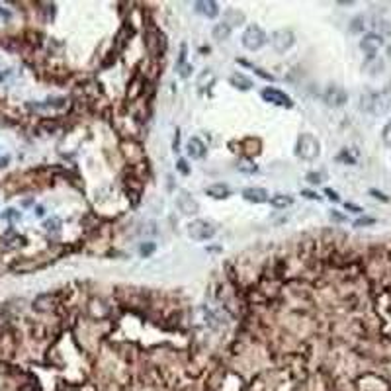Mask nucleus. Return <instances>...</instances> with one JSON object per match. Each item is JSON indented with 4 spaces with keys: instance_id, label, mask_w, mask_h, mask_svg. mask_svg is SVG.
Returning a JSON list of instances; mask_svg holds the SVG:
<instances>
[{
    "instance_id": "nucleus-1",
    "label": "nucleus",
    "mask_w": 391,
    "mask_h": 391,
    "mask_svg": "<svg viewBox=\"0 0 391 391\" xmlns=\"http://www.w3.org/2000/svg\"><path fill=\"white\" fill-rule=\"evenodd\" d=\"M330 317L254 327L227 358L233 391H391V241L330 245Z\"/></svg>"
},
{
    "instance_id": "nucleus-2",
    "label": "nucleus",
    "mask_w": 391,
    "mask_h": 391,
    "mask_svg": "<svg viewBox=\"0 0 391 391\" xmlns=\"http://www.w3.org/2000/svg\"><path fill=\"white\" fill-rule=\"evenodd\" d=\"M360 110L371 116H383L389 112V100L379 92H366L360 98Z\"/></svg>"
},
{
    "instance_id": "nucleus-3",
    "label": "nucleus",
    "mask_w": 391,
    "mask_h": 391,
    "mask_svg": "<svg viewBox=\"0 0 391 391\" xmlns=\"http://www.w3.org/2000/svg\"><path fill=\"white\" fill-rule=\"evenodd\" d=\"M295 155L301 161H315L321 155V143L313 133H301L297 137V145H295Z\"/></svg>"
},
{
    "instance_id": "nucleus-4",
    "label": "nucleus",
    "mask_w": 391,
    "mask_h": 391,
    "mask_svg": "<svg viewBox=\"0 0 391 391\" xmlns=\"http://www.w3.org/2000/svg\"><path fill=\"white\" fill-rule=\"evenodd\" d=\"M145 43H147V51L153 57H161L163 53H166V38L163 36V32L159 28H155V26L147 28Z\"/></svg>"
},
{
    "instance_id": "nucleus-5",
    "label": "nucleus",
    "mask_w": 391,
    "mask_h": 391,
    "mask_svg": "<svg viewBox=\"0 0 391 391\" xmlns=\"http://www.w3.org/2000/svg\"><path fill=\"white\" fill-rule=\"evenodd\" d=\"M186 231H188V235H190L192 241L204 243V241H209V239L215 237V231L217 229H215V225H211L209 221H206V219H196V221L188 223Z\"/></svg>"
},
{
    "instance_id": "nucleus-6",
    "label": "nucleus",
    "mask_w": 391,
    "mask_h": 391,
    "mask_svg": "<svg viewBox=\"0 0 391 391\" xmlns=\"http://www.w3.org/2000/svg\"><path fill=\"white\" fill-rule=\"evenodd\" d=\"M266 40V32L260 26H256V24L247 26V30H245V34L241 38V42H243V45L247 47L248 51H258L260 47H264Z\"/></svg>"
},
{
    "instance_id": "nucleus-7",
    "label": "nucleus",
    "mask_w": 391,
    "mask_h": 391,
    "mask_svg": "<svg viewBox=\"0 0 391 391\" xmlns=\"http://www.w3.org/2000/svg\"><path fill=\"white\" fill-rule=\"evenodd\" d=\"M270 42H272V47H274L276 53H286V51H289V49L293 47L295 36H293L291 30H276V32L272 34Z\"/></svg>"
},
{
    "instance_id": "nucleus-8",
    "label": "nucleus",
    "mask_w": 391,
    "mask_h": 391,
    "mask_svg": "<svg viewBox=\"0 0 391 391\" xmlns=\"http://www.w3.org/2000/svg\"><path fill=\"white\" fill-rule=\"evenodd\" d=\"M323 100H325V104L330 106V108H340V106L346 104L348 94H346L344 88H340V86H336V84H330L329 88L325 90V94H323Z\"/></svg>"
},
{
    "instance_id": "nucleus-9",
    "label": "nucleus",
    "mask_w": 391,
    "mask_h": 391,
    "mask_svg": "<svg viewBox=\"0 0 391 391\" xmlns=\"http://www.w3.org/2000/svg\"><path fill=\"white\" fill-rule=\"evenodd\" d=\"M262 98L270 104H276V106H282V108H293V102L286 92H282L280 88H274V86H268L262 90Z\"/></svg>"
},
{
    "instance_id": "nucleus-10",
    "label": "nucleus",
    "mask_w": 391,
    "mask_h": 391,
    "mask_svg": "<svg viewBox=\"0 0 391 391\" xmlns=\"http://www.w3.org/2000/svg\"><path fill=\"white\" fill-rule=\"evenodd\" d=\"M381 47H383V38L377 36V34H368V36H364L362 42H360V49L364 51V55H366L368 59H373L375 53H377Z\"/></svg>"
},
{
    "instance_id": "nucleus-11",
    "label": "nucleus",
    "mask_w": 391,
    "mask_h": 391,
    "mask_svg": "<svg viewBox=\"0 0 391 391\" xmlns=\"http://www.w3.org/2000/svg\"><path fill=\"white\" fill-rule=\"evenodd\" d=\"M176 207H178L184 215H196L198 209H200L196 198H194L192 194H188V192H180V194L176 196Z\"/></svg>"
},
{
    "instance_id": "nucleus-12",
    "label": "nucleus",
    "mask_w": 391,
    "mask_h": 391,
    "mask_svg": "<svg viewBox=\"0 0 391 391\" xmlns=\"http://www.w3.org/2000/svg\"><path fill=\"white\" fill-rule=\"evenodd\" d=\"M122 153H124V157H127L133 163V166L137 163H143V149L137 141H124L122 143Z\"/></svg>"
},
{
    "instance_id": "nucleus-13",
    "label": "nucleus",
    "mask_w": 391,
    "mask_h": 391,
    "mask_svg": "<svg viewBox=\"0 0 391 391\" xmlns=\"http://www.w3.org/2000/svg\"><path fill=\"white\" fill-rule=\"evenodd\" d=\"M241 194H243V198L247 202H250V204H264V202H268V192L264 188H258V186L245 188Z\"/></svg>"
},
{
    "instance_id": "nucleus-14",
    "label": "nucleus",
    "mask_w": 391,
    "mask_h": 391,
    "mask_svg": "<svg viewBox=\"0 0 391 391\" xmlns=\"http://www.w3.org/2000/svg\"><path fill=\"white\" fill-rule=\"evenodd\" d=\"M194 8H196V12H200L206 18H217V14H219V6L213 0H200V2H196Z\"/></svg>"
},
{
    "instance_id": "nucleus-15",
    "label": "nucleus",
    "mask_w": 391,
    "mask_h": 391,
    "mask_svg": "<svg viewBox=\"0 0 391 391\" xmlns=\"http://www.w3.org/2000/svg\"><path fill=\"white\" fill-rule=\"evenodd\" d=\"M241 149H243L245 159H250V161H252V157H256V155L260 153L262 143H260V139H256V137H248V139H245V141L241 143Z\"/></svg>"
},
{
    "instance_id": "nucleus-16",
    "label": "nucleus",
    "mask_w": 391,
    "mask_h": 391,
    "mask_svg": "<svg viewBox=\"0 0 391 391\" xmlns=\"http://www.w3.org/2000/svg\"><path fill=\"white\" fill-rule=\"evenodd\" d=\"M188 155L192 157V159H204L206 157V153H207V149H206V145H204V141L200 139V137H192L190 141H188Z\"/></svg>"
},
{
    "instance_id": "nucleus-17",
    "label": "nucleus",
    "mask_w": 391,
    "mask_h": 391,
    "mask_svg": "<svg viewBox=\"0 0 391 391\" xmlns=\"http://www.w3.org/2000/svg\"><path fill=\"white\" fill-rule=\"evenodd\" d=\"M206 194L209 198H213V200H225L231 196V190H229V186L227 184H221V182H217V184H211L209 188L206 190Z\"/></svg>"
},
{
    "instance_id": "nucleus-18",
    "label": "nucleus",
    "mask_w": 391,
    "mask_h": 391,
    "mask_svg": "<svg viewBox=\"0 0 391 391\" xmlns=\"http://www.w3.org/2000/svg\"><path fill=\"white\" fill-rule=\"evenodd\" d=\"M133 34H135L133 26H131L129 22H125L124 26H122V30H120V34H118V38H116V49H122V45L127 43V40H129Z\"/></svg>"
},
{
    "instance_id": "nucleus-19",
    "label": "nucleus",
    "mask_w": 391,
    "mask_h": 391,
    "mask_svg": "<svg viewBox=\"0 0 391 391\" xmlns=\"http://www.w3.org/2000/svg\"><path fill=\"white\" fill-rule=\"evenodd\" d=\"M229 83L233 84L237 90H250L252 88V81L247 79L245 75H239V73H233L231 79H229Z\"/></svg>"
},
{
    "instance_id": "nucleus-20",
    "label": "nucleus",
    "mask_w": 391,
    "mask_h": 391,
    "mask_svg": "<svg viewBox=\"0 0 391 391\" xmlns=\"http://www.w3.org/2000/svg\"><path fill=\"white\" fill-rule=\"evenodd\" d=\"M293 204V198L288 196V194H276L270 198V206L276 207V209H284V207H289Z\"/></svg>"
},
{
    "instance_id": "nucleus-21",
    "label": "nucleus",
    "mask_w": 391,
    "mask_h": 391,
    "mask_svg": "<svg viewBox=\"0 0 391 391\" xmlns=\"http://www.w3.org/2000/svg\"><path fill=\"white\" fill-rule=\"evenodd\" d=\"M243 22H245V14L241 12V10H235V8H231V10H227V26L229 28H233V26H243Z\"/></svg>"
},
{
    "instance_id": "nucleus-22",
    "label": "nucleus",
    "mask_w": 391,
    "mask_h": 391,
    "mask_svg": "<svg viewBox=\"0 0 391 391\" xmlns=\"http://www.w3.org/2000/svg\"><path fill=\"white\" fill-rule=\"evenodd\" d=\"M237 170H241L243 174H256L258 172V166L256 163H252L250 159H241V161H237Z\"/></svg>"
},
{
    "instance_id": "nucleus-23",
    "label": "nucleus",
    "mask_w": 391,
    "mask_h": 391,
    "mask_svg": "<svg viewBox=\"0 0 391 391\" xmlns=\"http://www.w3.org/2000/svg\"><path fill=\"white\" fill-rule=\"evenodd\" d=\"M211 34H213V40H217V42H225L227 38L231 36V28H229L225 22H223V24H217V26L213 28V32H211Z\"/></svg>"
},
{
    "instance_id": "nucleus-24",
    "label": "nucleus",
    "mask_w": 391,
    "mask_h": 391,
    "mask_svg": "<svg viewBox=\"0 0 391 391\" xmlns=\"http://www.w3.org/2000/svg\"><path fill=\"white\" fill-rule=\"evenodd\" d=\"M364 30H366V20H364V16H356V18H352V22H350V34H352V36L362 34Z\"/></svg>"
},
{
    "instance_id": "nucleus-25",
    "label": "nucleus",
    "mask_w": 391,
    "mask_h": 391,
    "mask_svg": "<svg viewBox=\"0 0 391 391\" xmlns=\"http://www.w3.org/2000/svg\"><path fill=\"white\" fill-rule=\"evenodd\" d=\"M373 30L377 32V36H391V22L387 20H375L373 22Z\"/></svg>"
},
{
    "instance_id": "nucleus-26",
    "label": "nucleus",
    "mask_w": 391,
    "mask_h": 391,
    "mask_svg": "<svg viewBox=\"0 0 391 391\" xmlns=\"http://www.w3.org/2000/svg\"><path fill=\"white\" fill-rule=\"evenodd\" d=\"M305 180L311 184H323V182H327V174L323 170H313L305 176Z\"/></svg>"
},
{
    "instance_id": "nucleus-27",
    "label": "nucleus",
    "mask_w": 391,
    "mask_h": 391,
    "mask_svg": "<svg viewBox=\"0 0 391 391\" xmlns=\"http://www.w3.org/2000/svg\"><path fill=\"white\" fill-rule=\"evenodd\" d=\"M141 92H143V81H141V79H135V86L129 84V88H127V98H129V100H131V98L135 100Z\"/></svg>"
},
{
    "instance_id": "nucleus-28",
    "label": "nucleus",
    "mask_w": 391,
    "mask_h": 391,
    "mask_svg": "<svg viewBox=\"0 0 391 391\" xmlns=\"http://www.w3.org/2000/svg\"><path fill=\"white\" fill-rule=\"evenodd\" d=\"M336 161H338V163H346V165H354V163H356V157H350V151L348 149H344V151H340V153L336 155Z\"/></svg>"
},
{
    "instance_id": "nucleus-29",
    "label": "nucleus",
    "mask_w": 391,
    "mask_h": 391,
    "mask_svg": "<svg viewBox=\"0 0 391 391\" xmlns=\"http://www.w3.org/2000/svg\"><path fill=\"white\" fill-rule=\"evenodd\" d=\"M26 241L22 239V237H18V235H14V233H10L8 235V239H6V245H8V248H16V247H22Z\"/></svg>"
},
{
    "instance_id": "nucleus-30",
    "label": "nucleus",
    "mask_w": 391,
    "mask_h": 391,
    "mask_svg": "<svg viewBox=\"0 0 391 391\" xmlns=\"http://www.w3.org/2000/svg\"><path fill=\"white\" fill-rule=\"evenodd\" d=\"M366 71H368L370 75H377V73H381V71H383V63L381 61H370L368 63V67H366Z\"/></svg>"
},
{
    "instance_id": "nucleus-31",
    "label": "nucleus",
    "mask_w": 391,
    "mask_h": 391,
    "mask_svg": "<svg viewBox=\"0 0 391 391\" xmlns=\"http://www.w3.org/2000/svg\"><path fill=\"white\" fill-rule=\"evenodd\" d=\"M381 141L385 147H391V120L387 122V125L383 127V131H381Z\"/></svg>"
},
{
    "instance_id": "nucleus-32",
    "label": "nucleus",
    "mask_w": 391,
    "mask_h": 391,
    "mask_svg": "<svg viewBox=\"0 0 391 391\" xmlns=\"http://www.w3.org/2000/svg\"><path fill=\"white\" fill-rule=\"evenodd\" d=\"M373 223H375L373 217H366V215H364V217H360V219L354 221V227H368V225H373Z\"/></svg>"
},
{
    "instance_id": "nucleus-33",
    "label": "nucleus",
    "mask_w": 391,
    "mask_h": 391,
    "mask_svg": "<svg viewBox=\"0 0 391 391\" xmlns=\"http://www.w3.org/2000/svg\"><path fill=\"white\" fill-rule=\"evenodd\" d=\"M139 250H141V256H151L155 252V245L153 243H145V245L139 247Z\"/></svg>"
},
{
    "instance_id": "nucleus-34",
    "label": "nucleus",
    "mask_w": 391,
    "mask_h": 391,
    "mask_svg": "<svg viewBox=\"0 0 391 391\" xmlns=\"http://www.w3.org/2000/svg\"><path fill=\"white\" fill-rule=\"evenodd\" d=\"M176 168H178V170H180L184 176H188V174H190V165L186 163L184 159H178V161H176Z\"/></svg>"
},
{
    "instance_id": "nucleus-35",
    "label": "nucleus",
    "mask_w": 391,
    "mask_h": 391,
    "mask_svg": "<svg viewBox=\"0 0 391 391\" xmlns=\"http://www.w3.org/2000/svg\"><path fill=\"white\" fill-rule=\"evenodd\" d=\"M252 71H254V73H256V75H258L260 79H264V81H268V83H272V81H274V77H272L270 73H266V71H262V69H258V67H252Z\"/></svg>"
},
{
    "instance_id": "nucleus-36",
    "label": "nucleus",
    "mask_w": 391,
    "mask_h": 391,
    "mask_svg": "<svg viewBox=\"0 0 391 391\" xmlns=\"http://www.w3.org/2000/svg\"><path fill=\"white\" fill-rule=\"evenodd\" d=\"M329 215H330V219H332V221H336V223H344V221H346V217H344L342 213H338V211H334V209H330V211H329Z\"/></svg>"
},
{
    "instance_id": "nucleus-37",
    "label": "nucleus",
    "mask_w": 391,
    "mask_h": 391,
    "mask_svg": "<svg viewBox=\"0 0 391 391\" xmlns=\"http://www.w3.org/2000/svg\"><path fill=\"white\" fill-rule=\"evenodd\" d=\"M172 151L178 155L180 153V129L174 131V143H172Z\"/></svg>"
},
{
    "instance_id": "nucleus-38",
    "label": "nucleus",
    "mask_w": 391,
    "mask_h": 391,
    "mask_svg": "<svg viewBox=\"0 0 391 391\" xmlns=\"http://www.w3.org/2000/svg\"><path fill=\"white\" fill-rule=\"evenodd\" d=\"M59 225H61V223H59V219H57V217H53L51 221H45V223H43V227H47V229H57Z\"/></svg>"
},
{
    "instance_id": "nucleus-39",
    "label": "nucleus",
    "mask_w": 391,
    "mask_h": 391,
    "mask_svg": "<svg viewBox=\"0 0 391 391\" xmlns=\"http://www.w3.org/2000/svg\"><path fill=\"white\" fill-rule=\"evenodd\" d=\"M47 104H49V106H57V108H61L63 104H65V100H63V98H49Z\"/></svg>"
},
{
    "instance_id": "nucleus-40",
    "label": "nucleus",
    "mask_w": 391,
    "mask_h": 391,
    "mask_svg": "<svg viewBox=\"0 0 391 391\" xmlns=\"http://www.w3.org/2000/svg\"><path fill=\"white\" fill-rule=\"evenodd\" d=\"M0 18H4V20H10V18H12V14H10L8 10H4V8L0 6Z\"/></svg>"
},
{
    "instance_id": "nucleus-41",
    "label": "nucleus",
    "mask_w": 391,
    "mask_h": 391,
    "mask_svg": "<svg viewBox=\"0 0 391 391\" xmlns=\"http://www.w3.org/2000/svg\"><path fill=\"white\" fill-rule=\"evenodd\" d=\"M301 196H305V198H311V200H319V196H317V194H313V192H307V190H303V192H301Z\"/></svg>"
},
{
    "instance_id": "nucleus-42",
    "label": "nucleus",
    "mask_w": 391,
    "mask_h": 391,
    "mask_svg": "<svg viewBox=\"0 0 391 391\" xmlns=\"http://www.w3.org/2000/svg\"><path fill=\"white\" fill-rule=\"evenodd\" d=\"M371 194H373V196H375V198H379V200H383V202H389V198H387V196H385V194H379V192H375V190H373V192H371Z\"/></svg>"
},
{
    "instance_id": "nucleus-43",
    "label": "nucleus",
    "mask_w": 391,
    "mask_h": 391,
    "mask_svg": "<svg viewBox=\"0 0 391 391\" xmlns=\"http://www.w3.org/2000/svg\"><path fill=\"white\" fill-rule=\"evenodd\" d=\"M325 192H327V196H329L330 200H334V202H338V194H334V192H332V190H329V188H327Z\"/></svg>"
},
{
    "instance_id": "nucleus-44",
    "label": "nucleus",
    "mask_w": 391,
    "mask_h": 391,
    "mask_svg": "<svg viewBox=\"0 0 391 391\" xmlns=\"http://www.w3.org/2000/svg\"><path fill=\"white\" fill-rule=\"evenodd\" d=\"M344 207H346V209H350V211H356V213L360 211V207H358V206H352V204H346Z\"/></svg>"
},
{
    "instance_id": "nucleus-45",
    "label": "nucleus",
    "mask_w": 391,
    "mask_h": 391,
    "mask_svg": "<svg viewBox=\"0 0 391 391\" xmlns=\"http://www.w3.org/2000/svg\"><path fill=\"white\" fill-rule=\"evenodd\" d=\"M8 161H10V159H8V157H4V159H0V166L8 165Z\"/></svg>"
},
{
    "instance_id": "nucleus-46",
    "label": "nucleus",
    "mask_w": 391,
    "mask_h": 391,
    "mask_svg": "<svg viewBox=\"0 0 391 391\" xmlns=\"http://www.w3.org/2000/svg\"><path fill=\"white\" fill-rule=\"evenodd\" d=\"M385 51H387V57H389V59H391V43H389V45H387V47H385Z\"/></svg>"
}]
</instances>
